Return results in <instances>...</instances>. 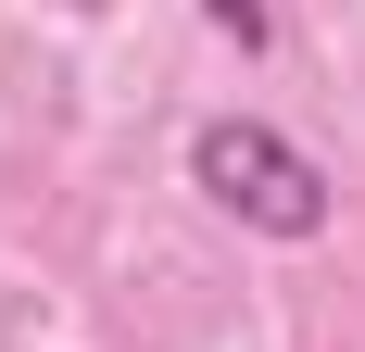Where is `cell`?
I'll return each instance as SVG.
<instances>
[{"mask_svg": "<svg viewBox=\"0 0 365 352\" xmlns=\"http://www.w3.org/2000/svg\"><path fill=\"white\" fill-rule=\"evenodd\" d=\"M189 189L227 214V227H252V239H328V164L290 139V126H264V113H202L189 126Z\"/></svg>", "mask_w": 365, "mask_h": 352, "instance_id": "cell-1", "label": "cell"}, {"mask_svg": "<svg viewBox=\"0 0 365 352\" xmlns=\"http://www.w3.org/2000/svg\"><path fill=\"white\" fill-rule=\"evenodd\" d=\"M202 13H215V26L240 38V51H264V0H202Z\"/></svg>", "mask_w": 365, "mask_h": 352, "instance_id": "cell-2", "label": "cell"}]
</instances>
